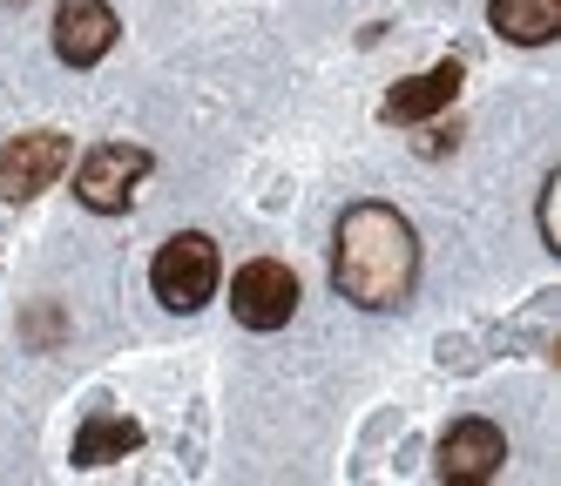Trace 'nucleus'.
I'll return each instance as SVG.
<instances>
[{
	"label": "nucleus",
	"mask_w": 561,
	"mask_h": 486,
	"mask_svg": "<svg viewBox=\"0 0 561 486\" xmlns=\"http://www.w3.org/2000/svg\"><path fill=\"white\" fill-rule=\"evenodd\" d=\"M332 284L358 311H399L420 284V236L392 202H352L332 236Z\"/></svg>",
	"instance_id": "f257e3e1"
},
{
	"label": "nucleus",
	"mask_w": 561,
	"mask_h": 486,
	"mask_svg": "<svg viewBox=\"0 0 561 486\" xmlns=\"http://www.w3.org/2000/svg\"><path fill=\"white\" fill-rule=\"evenodd\" d=\"M115 40H123V21L108 0H55V61L95 68Z\"/></svg>",
	"instance_id": "423d86ee"
},
{
	"label": "nucleus",
	"mask_w": 561,
	"mask_h": 486,
	"mask_svg": "<svg viewBox=\"0 0 561 486\" xmlns=\"http://www.w3.org/2000/svg\"><path fill=\"white\" fill-rule=\"evenodd\" d=\"M488 21L514 48H548L561 34V0H488Z\"/></svg>",
	"instance_id": "1a4fd4ad"
},
{
	"label": "nucleus",
	"mask_w": 561,
	"mask_h": 486,
	"mask_svg": "<svg viewBox=\"0 0 561 486\" xmlns=\"http://www.w3.org/2000/svg\"><path fill=\"white\" fill-rule=\"evenodd\" d=\"M75 162V142L61 129H27L0 149V202H34L42 189H55Z\"/></svg>",
	"instance_id": "39448f33"
},
{
	"label": "nucleus",
	"mask_w": 561,
	"mask_h": 486,
	"mask_svg": "<svg viewBox=\"0 0 561 486\" xmlns=\"http://www.w3.org/2000/svg\"><path fill=\"white\" fill-rule=\"evenodd\" d=\"M501 466H507V439H501V426H488V419H460V426H447V439H439V479L488 486V479H501Z\"/></svg>",
	"instance_id": "0eeeda50"
},
{
	"label": "nucleus",
	"mask_w": 561,
	"mask_h": 486,
	"mask_svg": "<svg viewBox=\"0 0 561 486\" xmlns=\"http://www.w3.org/2000/svg\"><path fill=\"white\" fill-rule=\"evenodd\" d=\"M230 317L244 332H285L298 317V270L277 264V257H257L230 277Z\"/></svg>",
	"instance_id": "20e7f679"
},
{
	"label": "nucleus",
	"mask_w": 561,
	"mask_h": 486,
	"mask_svg": "<svg viewBox=\"0 0 561 486\" xmlns=\"http://www.w3.org/2000/svg\"><path fill=\"white\" fill-rule=\"evenodd\" d=\"M149 176V149L136 142H102L75 162V196H82V210L95 217H123L136 202V183Z\"/></svg>",
	"instance_id": "7ed1b4c3"
},
{
	"label": "nucleus",
	"mask_w": 561,
	"mask_h": 486,
	"mask_svg": "<svg viewBox=\"0 0 561 486\" xmlns=\"http://www.w3.org/2000/svg\"><path fill=\"white\" fill-rule=\"evenodd\" d=\"M217 284H224V257H217V236H204V230H176L163 251H156V264H149L156 304L176 311V317L204 311L217 298Z\"/></svg>",
	"instance_id": "f03ea898"
},
{
	"label": "nucleus",
	"mask_w": 561,
	"mask_h": 486,
	"mask_svg": "<svg viewBox=\"0 0 561 486\" xmlns=\"http://www.w3.org/2000/svg\"><path fill=\"white\" fill-rule=\"evenodd\" d=\"M142 445V426L129 413H89L82 432H75V466H108V460H129Z\"/></svg>",
	"instance_id": "9d476101"
},
{
	"label": "nucleus",
	"mask_w": 561,
	"mask_h": 486,
	"mask_svg": "<svg viewBox=\"0 0 561 486\" xmlns=\"http://www.w3.org/2000/svg\"><path fill=\"white\" fill-rule=\"evenodd\" d=\"M460 74H467V68L447 55V61H433V68H420V74H407V81H392V95L379 102V115H386V121H399V129L447 115V108L460 102Z\"/></svg>",
	"instance_id": "6e6552de"
},
{
	"label": "nucleus",
	"mask_w": 561,
	"mask_h": 486,
	"mask_svg": "<svg viewBox=\"0 0 561 486\" xmlns=\"http://www.w3.org/2000/svg\"><path fill=\"white\" fill-rule=\"evenodd\" d=\"M541 243H548V251H561V176L541 183Z\"/></svg>",
	"instance_id": "9b49d317"
}]
</instances>
